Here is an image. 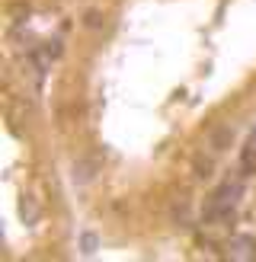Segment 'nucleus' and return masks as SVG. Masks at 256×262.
Wrapping results in <instances>:
<instances>
[{"label": "nucleus", "mask_w": 256, "mask_h": 262, "mask_svg": "<svg viewBox=\"0 0 256 262\" xmlns=\"http://www.w3.org/2000/svg\"><path fill=\"white\" fill-rule=\"evenodd\" d=\"M19 214L26 217V224H35V221H38V205H35L32 199H23V205H19Z\"/></svg>", "instance_id": "4"}, {"label": "nucleus", "mask_w": 256, "mask_h": 262, "mask_svg": "<svg viewBox=\"0 0 256 262\" xmlns=\"http://www.w3.org/2000/svg\"><path fill=\"white\" fill-rule=\"evenodd\" d=\"M196 176H211V160H205V157H199V160H196Z\"/></svg>", "instance_id": "5"}, {"label": "nucleus", "mask_w": 256, "mask_h": 262, "mask_svg": "<svg viewBox=\"0 0 256 262\" xmlns=\"http://www.w3.org/2000/svg\"><path fill=\"white\" fill-rule=\"evenodd\" d=\"M230 138H234V128H230V125L215 128L211 131V150H224L227 144H230Z\"/></svg>", "instance_id": "2"}, {"label": "nucleus", "mask_w": 256, "mask_h": 262, "mask_svg": "<svg viewBox=\"0 0 256 262\" xmlns=\"http://www.w3.org/2000/svg\"><path fill=\"white\" fill-rule=\"evenodd\" d=\"M96 250V237L93 233H83V253H93Z\"/></svg>", "instance_id": "6"}, {"label": "nucleus", "mask_w": 256, "mask_h": 262, "mask_svg": "<svg viewBox=\"0 0 256 262\" xmlns=\"http://www.w3.org/2000/svg\"><path fill=\"white\" fill-rule=\"evenodd\" d=\"M227 256L237 259V262H250V259H256V243L250 237H230L227 240Z\"/></svg>", "instance_id": "1"}, {"label": "nucleus", "mask_w": 256, "mask_h": 262, "mask_svg": "<svg viewBox=\"0 0 256 262\" xmlns=\"http://www.w3.org/2000/svg\"><path fill=\"white\" fill-rule=\"evenodd\" d=\"M93 176H96V160H80V163L74 166V182H80V186L90 182Z\"/></svg>", "instance_id": "3"}]
</instances>
